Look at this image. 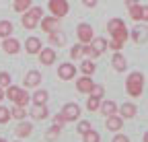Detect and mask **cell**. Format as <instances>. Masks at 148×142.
<instances>
[{"instance_id":"24","label":"cell","mask_w":148,"mask_h":142,"mask_svg":"<svg viewBox=\"0 0 148 142\" xmlns=\"http://www.w3.org/2000/svg\"><path fill=\"white\" fill-rule=\"evenodd\" d=\"M95 70H97V66H95V62H92L90 58H86V60L80 62V72H82V74L92 76V74H95Z\"/></svg>"},{"instance_id":"8","label":"cell","mask_w":148,"mask_h":142,"mask_svg":"<svg viewBox=\"0 0 148 142\" xmlns=\"http://www.w3.org/2000/svg\"><path fill=\"white\" fill-rule=\"evenodd\" d=\"M62 115L66 117V121H78L80 119V107L76 103H66L62 107Z\"/></svg>"},{"instance_id":"34","label":"cell","mask_w":148,"mask_h":142,"mask_svg":"<svg viewBox=\"0 0 148 142\" xmlns=\"http://www.w3.org/2000/svg\"><path fill=\"white\" fill-rule=\"evenodd\" d=\"M123 25H125V23H123L121 19H111V21L107 23V31H109V35L113 33V31H117V29H121Z\"/></svg>"},{"instance_id":"14","label":"cell","mask_w":148,"mask_h":142,"mask_svg":"<svg viewBox=\"0 0 148 142\" xmlns=\"http://www.w3.org/2000/svg\"><path fill=\"white\" fill-rule=\"evenodd\" d=\"M92 86H95V82H92V78L86 76V74H82V78L76 80V91H78V93H86V95H90Z\"/></svg>"},{"instance_id":"23","label":"cell","mask_w":148,"mask_h":142,"mask_svg":"<svg viewBox=\"0 0 148 142\" xmlns=\"http://www.w3.org/2000/svg\"><path fill=\"white\" fill-rule=\"evenodd\" d=\"M101 113L107 117V115H113V113H117V103L115 101H101Z\"/></svg>"},{"instance_id":"29","label":"cell","mask_w":148,"mask_h":142,"mask_svg":"<svg viewBox=\"0 0 148 142\" xmlns=\"http://www.w3.org/2000/svg\"><path fill=\"white\" fill-rule=\"evenodd\" d=\"M99 107H101V99L95 97V95H88V99H86V109H88V111H97Z\"/></svg>"},{"instance_id":"44","label":"cell","mask_w":148,"mask_h":142,"mask_svg":"<svg viewBox=\"0 0 148 142\" xmlns=\"http://www.w3.org/2000/svg\"><path fill=\"white\" fill-rule=\"evenodd\" d=\"M134 4H140V0H125V6H134Z\"/></svg>"},{"instance_id":"32","label":"cell","mask_w":148,"mask_h":142,"mask_svg":"<svg viewBox=\"0 0 148 142\" xmlns=\"http://www.w3.org/2000/svg\"><path fill=\"white\" fill-rule=\"evenodd\" d=\"M10 35H12V23L0 21V37H10Z\"/></svg>"},{"instance_id":"10","label":"cell","mask_w":148,"mask_h":142,"mask_svg":"<svg viewBox=\"0 0 148 142\" xmlns=\"http://www.w3.org/2000/svg\"><path fill=\"white\" fill-rule=\"evenodd\" d=\"M130 37L134 39V43H146L148 41V27L146 25H136L130 33Z\"/></svg>"},{"instance_id":"20","label":"cell","mask_w":148,"mask_h":142,"mask_svg":"<svg viewBox=\"0 0 148 142\" xmlns=\"http://www.w3.org/2000/svg\"><path fill=\"white\" fill-rule=\"evenodd\" d=\"M136 113H138L136 103H123L121 107H119V115L123 119H132V117H136Z\"/></svg>"},{"instance_id":"12","label":"cell","mask_w":148,"mask_h":142,"mask_svg":"<svg viewBox=\"0 0 148 142\" xmlns=\"http://www.w3.org/2000/svg\"><path fill=\"white\" fill-rule=\"evenodd\" d=\"M105 128H107V130H111V132H119V130L123 128V117H121V115H117V113L107 115V119H105Z\"/></svg>"},{"instance_id":"28","label":"cell","mask_w":148,"mask_h":142,"mask_svg":"<svg viewBox=\"0 0 148 142\" xmlns=\"http://www.w3.org/2000/svg\"><path fill=\"white\" fill-rule=\"evenodd\" d=\"M10 117L21 121V119H25V117H27V109H25V107H21V105H14V107L10 109Z\"/></svg>"},{"instance_id":"39","label":"cell","mask_w":148,"mask_h":142,"mask_svg":"<svg viewBox=\"0 0 148 142\" xmlns=\"http://www.w3.org/2000/svg\"><path fill=\"white\" fill-rule=\"evenodd\" d=\"M90 95H95V97L103 99V97H105V88H103L101 84H95V86H92V91H90Z\"/></svg>"},{"instance_id":"37","label":"cell","mask_w":148,"mask_h":142,"mask_svg":"<svg viewBox=\"0 0 148 142\" xmlns=\"http://www.w3.org/2000/svg\"><path fill=\"white\" fill-rule=\"evenodd\" d=\"M66 123H68V121H66V117L62 115V111L53 115V126H58V128H64V126H66Z\"/></svg>"},{"instance_id":"1","label":"cell","mask_w":148,"mask_h":142,"mask_svg":"<svg viewBox=\"0 0 148 142\" xmlns=\"http://www.w3.org/2000/svg\"><path fill=\"white\" fill-rule=\"evenodd\" d=\"M125 91L130 97H134L138 99L144 91V74L138 72V70H134V72H130L127 78H125Z\"/></svg>"},{"instance_id":"16","label":"cell","mask_w":148,"mask_h":142,"mask_svg":"<svg viewBox=\"0 0 148 142\" xmlns=\"http://www.w3.org/2000/svg\"><path fill=\"white\" fill-rule=\"evenodd\" d=\"M90 47H92V51H95V56L99 58L101 54H105V49L109 47V41H107L105 37H92Z\"/></svg>"},{"instance_id":"41","label":"cell","mask_w":148,"mask_h":142,"mask_svg":"<svg viewBox=\"0 0 148 142\" xmlns=\"http://www.w3.org/2000/svg\"><path fill=\"white\" fill-rule=\"evenodd\" d=\"M111 142H130V138H127L125 134H119V132H117V134L113 136V140H111Z\"/></svg>"},{"instance_id":"15","label":"cell","mask_w":148,"mask_h":142,"mask_svg":"<svg viewBox=\"0 0 148 142\" xmlns=\"http://www.w3.org/2000/svg\"><path fill=\"white\" fill-rule=\"evenodd\" d=\"M39 82H41V72L39 70H29V72L25 74V78H23V84L25 86H39Z\"/></svg>"},{"instance_id":"18","label":"cell","mask_w":148,"mask_h":142,"mask_svg":"<svg viewBox=\"0 0 148 142\" xmlns=\"http://www.w3.org/2000/svg\"><path fill=\"white\" fill-rule=\"evenodd\" d=\"M14 134L21 138V140H23V138H29V136L33 134V123L21 119V121H18V126H16V130H14Z\"/></svg>"},{"instance_id":"38","label":"cell","mask_w":148,"mask_h":142,"mask_svg":"<svg viewBox=\"0 0 148 142\" xmlns=\"http://www.w3.org/2000/svg\"><path fill=\"white\" fill-rule=\"evenodd\" d=\"M8 84H12V80H10V74L8 72H0V86H8Z\"/></svg>"},{"instance_id":"17","label":"cell","mask_w":148,"mask_h":142,"mask_svg":"<svg viewBox=\"0 0 148 142\" xmlns=\"http://www.w3.org/2000/svg\"><path fill=\"white\" fill-rule=\"evenodd\" d=\"M2 49L6 51V54L14 56V54H18V51H21V43H18V39H14V37H4Z\"/></svg>"},{"instance_id":"42","label":"cell","mask_w":148,"mask_h":142,"mask_svg":"<svg viewBox=\"0 0 148 142\" xmlns=\"http://www.w3.org/2000/svg\"><path fill=\"white\" fill-rule=\"evenodd\" d=\"M97 2H99V0H82V4H84L86 8H95Z\"/></svg>"},{"instance_id":"33","label":"cell","mask_w":148,"mask_h":142,"mask_svg":"<svg viewBox=\"0 0 148 142\" xmlns=\"http://www.w3.org/2000/svg\"><path fill=\"white\" fill-rule=\"evenodd\" d=\"M82 142H101V134L90 128L86 134H82Z\"/></svg>"},{"instance_id":"21","label":"cell","mask_w":148,"mask_h":142,"mask_svg":"<svg viewBox=\"0 0 148 142\" xmlns=\"http://www.w3.org/2000/svg\"><path fill=\"white\" fill-rule=\"evenodd\" d=\"M25 49H27V54H39V51H41V41H39V37H27Z\"/></svg>"},{"instance_id":"25","label":"cell","mask_w":148,"mask_h":142,"mask_svg":"<svg viewBox=\"0 0 148 142\" xmlns=\"http://www.w3.org/2000/svg\"><path fill=\"white\" fill-rule=\"evenodd\" d=\"M31 6H33V0H14L12 2V10H16V12H25Z\"/></svg>"},{"instance_id":"22","label":"cell","mask_w":148,"mask_h":142,"mask_svg":"<svg viewBox=\"0 0 148 142\" xmlns=\"http://www.w3.org/2000/svg\"><path fill=\"white\" fill-rule=\"evenodd\" d=\"M49 35V43L51 45H56V47H62V45H66V35L62 33V31H53V33H47Z\"/></svg>"},{"instance_id":"45","label":"cell","mask_w":148,"mask_h":142,"mask_svg":"<svg viewBox=\"0 0 148 142\" xmlns=\"http://www.w3.org/2000/svg\"><path fill=\"white\" fill-rule=\"evenodd\" d=\"M6 97V93H4V86H0V101H2Z\"/></svg>"},{"instance_id":"13","label":"cell","mask_w":148,"mask_h":142,"mask_svg":"<svg viewBox=\"0 0 148 142\" xmlns=\"http://www.w3.org/2000/svg\"><path fill=\"white\" fill-rule=\"evenodd\" d=\"M29 113H31L33 119H47V115H49L45 103H33V107H31Z\"/></svg>"},{"instance_id":"9","label":"cell","mask_w":148,"mask_h":142,"mask_svg":"<svg viewBox=\"0 0 148 142\" xmlns=\"http://www.w3.org/2000/svg\"><path fill=\"white\" fill-rule=\"evenodd\" d=\"M58 76L62 80H72L74 76H76V66L70 64V62H62L58 66Z\"/></svg>"},{"instance_id":"36","label":"cell","mask_w":148,"mask_h":142,"mask_svg":"<svg viewBox=\"0 0 148 142\" xmlns=\"http://www.w3.org/2000/svg\"><path fill=\"white\" fill-rule=\"evenodd\" d=\"M10 119V109L4 107V105H0V123H6Z\"/></svg>"},{"instance_id":"48","label":"cell","mask_w":148,"mask_h":142,"mask_svg":"<svg viewBox=\"0 0 148 142\" xmlns=\"http://www.w3.org/2000/svg\"><path fill=\"white\" fill-rule=\"evenodd\" d=\"M16 142H21V140H16Z\"/></svg>"},{"instance_id":"46","label":"cell","mask_w":148,"mask_h":142,"mask_svg":"<svg viewBox=\"0 0 148 142\" xmlns=\"http://www.w3.org/2000/svg\"><path fill=\"white\" fill-rule=\"evenodd\" d=\"M144 142H148V132H146V134H144Z\"/></svg>"},{"instance_id":"26","label":"cell","mask_w":148,"mask_h":142,"mask_svg":"<svg viewBox=\"0 0 148 142\" xmlns=\"http://www.w3.org/2000/svg\"><path fill=\"white\" fill-rule=\"evenodd\" d=\"M47 99H49V93L45 91V88H37V91L33 93V97H31L33 103H47Z\"/></svg>"},{"instance_id":"47","label":"cell","mask_w":148,"mask_h":142,"mask_svg":"<svg viewBox=\"0 0 148 142\" xmlns=\"http://www.w3.org/2000/svg\"><path fill=\"white\" fill-rule=\"evenodd\" d=\"M0 142H6V140H4V138H0Z\"/></svg>"},{"instance_id":"35","label":"cell","mask_w":148,"mask_h":142,"mask_svg":"<svg viewBox=\"0 0 148 142\" xmlns=\"http://www.w3.org/2000/svg\"><path fill=\"white\" fill-rule=\"evenodd\" d=\"M76 130H78V134H80V136H82V134H86V132L90 130V121H88V119H78Z\"/></svg>"},{"instance_id":"7","label":"cell","mask_w":148,"mask_h":142,"mask_svg":"<svg viewBox=\"0 0 148 142\" xmlns=\"http://www.w3.org/2000/svg\"><path fill=\"white\" fill-rule=\"evenodd\" d=\"M39 27H41L45 33H53V31H60L62 23H60V19H58V16L49 14V16H43V19L39 21Z\"/></svg>"},{"instance_id":"11","label":"cell","mask_w":148,"mask_h":142,"mask_svg":"<svg viewBox=\"0 0 148 142\" xmlns=\"http://www.w3.org/2000/svg\"><path fill=\"white\" fill-rule=\"evenodd\" d=\"M37 56H39V62H41L43 66H51L56 60H58V54H56L53 47H45V49L41 47V51H39Z\"/></svg>"},{"instance_id":"27","label":"cell","mask_w":148,"mask_h":142,"mask_svg":"<svg viewBox=\"0 0 148 142\" xmlns=\"http://www.w3.org/2000/svg\"><path fill=\"white\" fill-rule=\"evenodd\" d=\"M127 12H130V19H132V21L142 23V4H134V6H130V8H127Z\"/></svg>"},{"instance_id":"31","label":"cell","mask_w":148,"mask_h":142,"mask_svg":"<svg viewBox=\"0 0 148 142\" xmlns=\"http://www.w3.org/2000/svg\"><path fill=\"white\" fill-rule=\"evenodd\" d=\"M60 132H62V128H58V126H51L47 132H45V140L47 142H56L60 138Z\"/></svg>"},{"instance_id":"40","label":"cell","mask_w":148,"mask_h":142,"mask_svg":"<svg viewBox=\"0 0 148 142\" xmlns=\"http://www.w3.org/2000/svg\"><path fill=\"white\" fill-rule=\"evenodd\" d=\"M84 56L86 58H90V60H95L97 56H95V51H92V47H90V43H86L84 45Z\"/></svg>"},{"instance_id":"19","label":"cell","mask_w":148,"mask_h":142,"mask_svg":"<svg viewBox=\"0 0 148 142\" xmlns=\"http://www.w3.org/2000/svg\"><path fill=\"white\" fill-rule=\"evenodd\" d=\"M111 66H113L115 72H123V70L127 68V62L123 58V54H119V51H115L113 56H111Z\"/></svg>"},{"instance_id":"43","label":"cell","mask_w":148,"mask_h":142,"mask_svg":"<svg viewBox=\"0 0 148 142\" xmlns=\"http://www.w3.org/2000/svg\"><path fill=\"white\" fill-rule=\"evenodd\" d=\"M142 23H148V6H142Z\"/></svg>"},{"instance_id":"4","label":"cell","mask_w":148,"mask_h":142,"mask_svg":"<svg viewBox=\"0 0 148 142\" xmlns=\"http://www.w3.org/2000/svg\"><path fill=\"white\" fill-rule=\"evenodd\" d=\"M127 37H130V31H127V29H125V25H123L121 29H117V31L111 33L109 47L113 49V51H121V47H123V43L127 41Z\"/></svg>"},{"instance_id":"2","label":"cell","mask_w":148,"mask_h":142,"mask_svg":"<svg viewBox=\"0 0 148 142\" xmlns=\"http://www.w3.org/2000/svg\"><path fill=\"white\" fill-rule=\"evenodd\" d=\"M43 19V8H39V6H31L29 10H25L23 12V19H21V23H23V27L25 29H35V27H39V21Z\"/></svg>"},{"instance_id":"6","label":"cell","mask_w":148,"mask_h":142,"mask_svg":"<svg viewBox=\"0 0 148 142\" xmlns=\"http://www.w3.org/2000/svg\"><path fill=\"white\" fill-rule=\"evenodd\" d=\"M76 37H78V43L86 45V43L92 41V37H95V31H92V27H90L88 23H80V25L76 27Z\"/></svg>"},{"instance_id":"5","label":"cell","mask_w":148,"mask_h":142,"mask_svg":"<svg viewBox=\"0 0 148 142\" xmlns=\"http://www.w3.org/2000/svg\"><path fill=\"white\" fill-rule=\"evenodd\" d=\"M47 8L53 16H58V19H62V16H66L70 12V4L68 0H49L47 2Z\"/></svg>"},{"instance_id":"3","label":"cell","mask_w":148,"mask_h":142,"mask_svg":"<svg viewBox=\"0 0 148 142\" xmlns=\"http://www.w3.org/2000/svg\"><path fill=\"white\" fill-rule=\"evenodd\" d=\"M4 93H6V99H8V101H12L14 105L27 107V103H29V93L25 91V88H21V86H14V84H8Z\"/></svg>"},{"instance_id":"30","label":"cell","mask_w":148,"mask_h":142,"mask_svg":"<svg viewBox=\"0 0 148 142\" xmlns=\"http://www.w3.org/2000/svg\"><path fill=\"white\" fill-rule=\"evenodd\" d=\"M82 56H84V45H82V43L72 45V49H70V58H72V60H80Z\"/></svg>"}]
</instances>
